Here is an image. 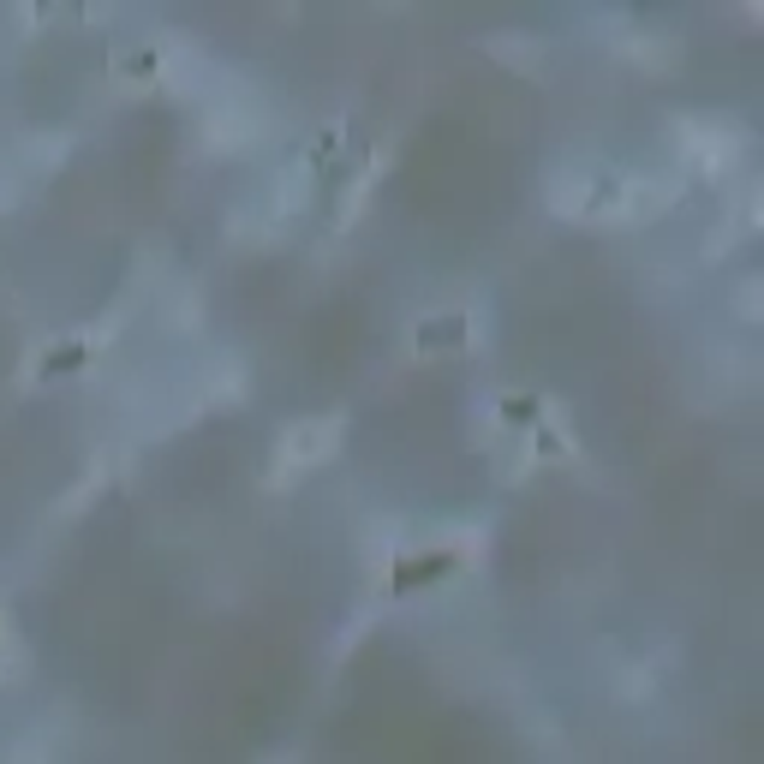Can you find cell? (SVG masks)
<instances>
[{
	"mask_svg": "<svg viewBox=\"0 0 764 764\" xmlns=\"http://www.w3.org/2000/svg\"><path fill=\"white\" fill-rule=\"evenodd\" d=\"M340 442V424L335 418H311V424H293L275 448V472H298V466H317L323 454H335Z\"/></svg>",
	"mask_w": 764,
	"mask_h": 764,
	"instance_id": "1",
	"label": "cell"
},
{
	"mask_svg": "<svg viewBox=\"0 0 764 764\" xmlns=\"http://www.w3.org/2000/svg\"><path fill=\"white\" fill-rule=\"evenodd\" d=\"M460 335H466V317H436V323H418V340H424V347H454Z\"/></svg>",
	"mask_w": 764,
	"mask_h": 764,
	"instance_id": "2",
	"label": "cell"
},
{
	"mask_svg": "<svg viewBox=\"0 0 764 764\" xmlns=\"http://www.w3.org/2000/svg\"><path fill=\"white\" fill-rule=\"evenodd\" d=\"M502 418H508V424H531V418H538V401H531V394H508Z\"/></svg>",
	"mask_w": 764,
	"mask_h": 764,
	"instance_id": "3",
	"label": "cell"
},
{
	"mask_svg": "<svg viewBox=\"0 0 764 764\" xmlns=\"http://www.w3.org/2000/svg\"><path fill=\"white\" fill-rule=\"evenodd\" d=\"M84 364V347H60V352H42V371H72Z\"/></svg>",
	"mask_w": 764,
	"mask_h": 764,
	"instance_id": "4",
	"label": "cell"
}]
</instances>
